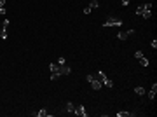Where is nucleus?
Listing matches in <instances>:
<instances>
[{"mask_svg": "<svg viewBox=\"0 0 157 117\" xmlns=\"http://www.w3.org/2000/svg\"><path fill=\"white\" fill-rule=\"evenodd\" d=\"M49 68H51V79H52V81L59 79L61 75H70V73H72V70H70V66H68V65L51 63V65H49Z\"/></svg>", "mask_w": 157, "mask_h": 117, "instance_id": "nucleus-1", "label": "nucleus"}, {"mask_svg": "<svg viewBox=\"0 0 157 117\" xmlns=\"http://www.w3.org/2000/svg\"><path fill=\"white\" fill-rule=\"evenodd\" d=\"M103 26H122V19L121 18H108L106 21L103 23Z\"/></svg>", "mask_w": 157, "mask_h": 117, "instance_id": "nucleus-2", "label": "nucleus"}, {"mask_svg": "<svg viewBox=\"0 0 157 117\" xmlns=\"http://www.w3.org/2000/svg\"><path fill=\"white\" fill-rule=\"evenodd\" d=\"M143 7H145V11H143V14H141V18L148 19L152 16V7H154V5H152L150 2H147V4H143Z\"/></svg>", "mask_w": 157, "mask_h": 117, "instance_id": "nucleus-3", "label": "nucleus"}, {"mask_svg": "<svg viewBox=\"0 0 157 117\" xmlns=\"http://www.w3.org/2000/svg\"><path fill=\"white\" fill-rule=\"evenodd\" d=\"M131 35H134V30H126V32H119V33H117V39H119V40H126V39L131 37Z\"/></svg>", "mask_w": 157, "mask_h": 117, "instance_id": "nucleus-4", "label": "nucleus"}, {"mask_svg": "<svg viewBox=\"0 0 157 117\" xmlns=\"http://www.w3.org/2000/svg\"><path fill=\"white\" fill-rule=\"evenodd\" d=\"M89 84H91V88H93L94 91H99V89L103 88V82L99 81L98 77H94V79H93V81H91V82H89Z\"/></svg>", "mask_w": 157, "mask_h": 117, "instance_id": "nucleus-5", "label": "nucleus"}, {"mask_svg": "<svg viewBox=\"0 0 157 117\" xmlns=\"http://www.w3.org/2000/svg\"><path fill=\"white\" fill-rule=\"evenodd\" d=\"M75 115H79V117H87V112H86V108H84V105H75V112H73Z\"/></svg>", "mask_w": 157, "mask_h": 117, "instance_id": "nucleus-6", "label": "nucleus"}, {"mask_svg": "<svg viewBox=\"0 0 157 117\" xmlns=\"http://www.w3.org/2000/svg\"><path fill=\"white\" fill-rule=\"evenodd\" d=\"M35 115H37V117H52V114H49V112H47L46 108H42V110L35 112Z\"/></svg>", "mask_w": 157, "mask_h": 117, "instance_id": "nucleus-7", "label": "nucleus"}, {"mask_svg": "<svg viewBox=\"0 0 157 117\" xmlns=\"http://www.w3.org/2000/svg\"><path fill=\"white\" fill-rule=\"evenodd\" d=\"M155 91H157V84H152L150 91H148V98H150V100H154V98H155Z\"/></svg>", "mask_w": 157, "mask_h": 117, "instance_id": "nucleus-8", "label": "nucleus"}, {"mask_svg": "<svg viewBox=\"0 0 157 117\" xmlns=\"http://www.w3.org/2000/svg\"><path fill=\"white\" fill-rule=\"evenodd\" d=\"M134 115V112H117V117H131Z\"/></svg>", "mask_w": 157, "mask_h": 117, "instance_id": "nucleus-9", "label": "nucleus"}, {"mask_svg": "<svg viewBox=\"0 0 157 117\" xmlns=\"http://www.w3.org/2000/svg\"><path fill=\"white\" fill-rule=\"evenodd\" d=\"M134 93L138 94V96H143V94H145V88H141V86H138V88H134Z\"/></svg>", "mask_w": 157, "mask_h": 117, "instance_id": "nucleus-10", "label": "nucleus"}, {"mask_svg": "<svg viewBox=\"0 0 157 117\" xmlns=\"http://www.w3.org/2000/svg\"><path fill=\"white\" fill-rule=\"evenodd\" d=\"M66 110H68L70 114H73V112H75V103H72V101L66 103Z\"/></svg>", "mask_w": 157, "mask_h": 117, "instance_id": "nucleus-11", "label": "nucleus"}, {"mask_svg": "<svg viewBox=\"0 0 157 117\" xmlns=\"http://www.w3.org/2000/svg\"><path fill=\"white\" fill-rule=\"evenodd\" d=\"M140 63H141V65H143V66H148V65H150V61H148V59H147L145 58V56H140Z\"/></svg>", "mask_w": 157, "mask_h": 117, "instance_id": "nucleus-12", "label": "nucleus"}, {"mask_svg": "<svg viewBox=\"0 0 157 117\" xmlns=\"http://www.w3.org/2000/svg\"><path fill=\"white\" fill-rule=\"evenodd\" d=\"M103 86H106V88H114V82H112L110 79L106 77V79H105V81H103Z\"/></svg>", "mask_w": 157, "mask_h": 117, "instance_id": "nucleus-13", "label": "nucleus"}, {"mask_svg": "<svg viewBox=\"0 0 157 117\" xmlns=\"http://www.w3.org/2000/svg\"><path fill=\"white\" fill-rule=\"evenodd\" d=\"M143 11H145V7H143V5H138V7H136V14H138V16H141V14H143Z\"/></svg>", "mask_w": 157, "mask_h": 117, "instance_id": "nucleus-14", "label": "nucleus"}, {"mask_svg": "<svg viewBox=\"0 0 157 117\" xmlns=\"http://www.w3.org/2000/svg\"><path fill=\"white\" fill-rule=\"evenodd\" d=\"M89 7H91V9H96V7H99L98 0H93V2H91V4H89Z\"/></svg>", "mask_w": 157, "mask_h": 117, "instance_id": "nucleus-15", "label": "nucleus"}, {"mask_svg": "<svg viewBox=\"0 0 157 117\" xmlns=\"http://www.w3.org/2000/svg\"><path fill=\"white\" fill-rule=\"evenodd\" d=\"M9 23H11L9 19H4V23H2V28H0V30H7V26H9Z\"/></svg>", "mask_w": 157, "mask_h": 117, "instance_id": "nucleus-16", "label": "nucleus"}, {"mask_svg": "<svg viewBox=\"0 0 157 117\" xmlns=\"http://www.w3.org/2000/svg\"><path fill=\"white\" fill-rule=\"evenodd\" d=\"M94 77H98V75H96V73H89V75L86 77V81H87V82H91V81L94 79Z\"/></svg>", "mask_w": 157, "mask_h": 117, "instance_id": "nucleus-17", "label": "nucleus"}, {"mask_svg": "<svg viewBox=\"0 0 157 117\" xmlns=\"http://www.w3.org/2000/svg\"><path fill=\"white\" fill-rule=\"evenodd\" d=\"M58 65H66V59H65L63 56H59L58 58Z\"/></svg>", "mask_w": 157, "mask_h": 117, "instance_id": "nucleus-18", "label": "nucleus"}, {"mask_svg": "<svg viewBox=\"0 0 157 117\" xmlns=\"http://www.w3.org/2000/svg\"><path fill=\"white\" fill-rule=\"evenodd\" d=\"M0 37L2 39H7V30H0Z\"/></svg>", "mask_w": 157, "mask_h": 117, "instance_id": "nucleus-19", "label": "nucleus"}, {"mask_svg": "<svg viewBox=\"0 0 157 117\" xmlns=\"http://www.w3.org/2000/svg\"><path fill=\"white\" fill-rule=\"evenodd\" d=\"M150 47H152V49H157V40H155V39L150 42Z\"/></svg>", "mask_w": 157, "mask_h": 117, "instance_id": "nucleus-20", "label": "nucleus"}, {"mask_svg": "<svg viewBox=\"0 0 157 117\" xmlns=\"http://www.w3.org/2000/svg\"><path fill=\"white\" fill-rule=\"evenodd\" d=\"M140 56H143V53H141V51H136V53H134V58L138 59V58H140Z\"/></svg>", "mask_w": 157, "mask_h": 117, "instance_id": "nucleus-21", "label": "nucleus"}, {"mask_svg": "<svg viewBox=\"0 0 157 117\" xmlns=\"http://www.w3.org/2000/svg\"><path fill=\"white\" fill-rule=\"evenodd\" d=\"M129 2H131V0H122V5L128 7V5H129Z\"/></svg>", "mask_w": 157, "mask_h": 117, "instance_id": "nucleus-22", "label": "nucleus"}, {"mask_svg": "<svg viewBox=\"0 0 157 117\" xmlns=\"http://www.w3.org/2000/svg\"><path fill=\"white\" fill-rule=\"evenodd\" d=\"M89 12H91V7L87 5V7H86V9H84V14H89Z\"/></svg>", "mask_w": 157, "mask_h": 117, "instance_id": "nucleus-23", "label": "nucleus"}, {"mask_svg": "<svg viewBox=\"0 0 157 117\" xmlns=\"http://www.w3.org/2000/svg\"><path fill=\"white\" fill-rule=\"evenodd\" d=\"M0 14H7V11H5V7H0Z\"/></svg>", "mask_w": 157, "mask_h": 117, "instance_id": "nucleus-24", "label": "nucleus"}, {"mask_svg": "<svg viewBox=\"0 0 157 117\" xmlns=\"http://www.w3.org/2000/svg\"><path fill=\"white\" fill-rule=\"evenodd\" d=\"M0 7H5V0H0Z\"/></svg>", "mask_w": 157, "mask_h": 117, "instance_id": "nucleus-25", "label": "nucleus"}]
</instances>
